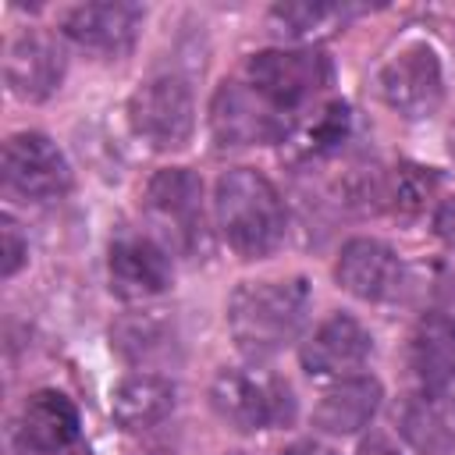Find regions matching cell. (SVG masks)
<instances>
[{
  "label": "cell",
  "instance_id": "1",
  "mask_svg": "<svg viewBox=\"0 0 455 455\" xmlns=\"http://www.w3.org/2000/svg\"><path fill=\"white\" fill-rule=\"evenodd\" d=\"M309 316V284L302 277L245 281L228 306L235 345L249 359H270L288 348Z\"/></svg>",
  "mask_w": 455,
  "mask_h": 455
},
{
  "label": "cell",
  "instance_id": "2",
  "mask_svg": "<svg viewBox=\"0 0 455 455\" xmlns=\"http://www.w3.org/2000/svg\"><path fill=\"white\" fill-rule=\"evenodd\" d=\"M217 224L224 242L242 256V259H259L274 252L284 238V203L277 188L249 167H235L220 174L217 192Z\"/></svg>",
  "mask_w": 455,
  "mask_h": 455
},
{
  "label": "cell",
  "instance_id": "3",
  "mask_svg": "<svg viewBox=\"0 0 455 455\" xmlns=\"http://www.w3.org/2000/svg\"><path fill=\"white\" fill-rule=\"evenodd\" d=\"M210 405L228 427H235L242 434L288 427L295 419L291 387L281 377L256 370V366L220 370L210 384Z\"/></svg>",
  "mask_w": 455,
  "mask_h": 455
},
{
  "label": "cell",
  "instance_id": "4",
  "mask_svg": "<svg viewBox=\"0 0 455 455\" xmlns=\"http://www.w3.org/2000/svg\"><path fill=\"white\" fill-rule=\"evenodd\" d=\"M245 82L274 107L299 110L331 85V60L320 50H259L245 64Z\"/></svg>",
  "mask_w": 455,
  "mask_h": 455
},
{
  "label": "cell",
  "instance_id": "5",
  "mask_svg": "<svg viewBox=\"0 0 455 455\" xmlns=\"http://www.w3.org/2000/svg\"><path fill=\"white\" fill-rule=\"evenodd\" d=\"M132 132L153 149H181L196 128L192 89L178 75L142 82L128 100Z\"/></svg>",
  "mask_w": 455,
  "mask_h": 455
},
{
  "label": "cell",
  "instance_id": "6",
  "mask_svg": "<svg viewBox=\"0 0 455 455\" xmlns=\"http://www.w3.org/2000/svg\"><path fill=\"white\" fill-rule=\"evenodd\" d=\"M377 89L391 110L409 121L430 117L444 100V75L441 60L427 43L402 46L377 75Z\"/></svg>",
  "mask_w": 455,
  "mask_h": 455
},
{
  "label": "cell",
  "instance_id": "7",
  "mask_svg": "<svg viewBox=\"0 0 455 455\" xmlns=\"http://www.w3.org/2000/svg\"><path fill=\"white\" fill-rule=\"evenodd\" d=\"M68 185H71V167L46 135L18 132L4 142V188L11 196L46 203L64 196Z\"/></svg>",
  "mask_w": 455,
  "mask_h": 455
},
{
  "label": "cell",
  "instance_id": "8",
  "mask_svg": "<svg viewBox=\"0 0 455 455\" xmlns=\"http://www.w3.org/2000/svg\"><path fill=\"white\" fill-rule=\"evenodd\" d=\"M146 210L164 228L171 245L181 252H196L206 238L203 231V185L185 167L160 171L146 188Z\"/></svg>",
  "mask_w": 455,
  "mask_h": 455
},
{
  "label": "cell",
  "instance_id": "9",
  "mask_svg": "<svg viewBox=\"0 0 455 455\" xmlns=\"http://www.w3.org/2000/svg\"><path fill=\"white\" fill-rule=\"evenodd\" d=\"M210 128L220 146H259L284 139L281 110H274L249 82H224L210 107Z\"/></svg>",
  "mask_w": 455,
  "mask_h": 455
},
{
  "label": "cell",
  "instance_id": "10",
  "mask_svg": "<svg viewBox=\"0 0 455 455\" xmlns=\"http://www.w3.org/2000/svg\"><path fill=\"white\" fill-rule=\"evenodd\" d=\"M142 18L139 4H78L60 14V32L92 53L121 57L135 46Z\"/></svg>",
  "mask_w": 455,
  "mask_h": 455
},
{
  "label": "cell",
  "instance_id": "11",
  "mask_svg": "<svg viewBox=\"0 0 455 455\" xmlns=\"http://www.w3.org/2000/svg\"><path fill=\"white\" fill-rule=\"evenodd\" d=\"M4 78L18 100L39 103L53 96L64 78V50L43 32H21L7 43Z\"/></svg>",
  "mask_w": 455,
  "mask_h": 455
},
{
  "label": "cell",
  "instance_id": "12",
  "mask_svg": "<svg viewBox=\"0 0 455 455\" xmlns=\"http://www.w3.org/2000/svg\"><path fill=\"white\" fill-rule=\"evenodd\" d=\"M107 270H110V288L121 299H153V295L167 291L171 277H174L167 252L146 235L114 238L110 256H107Z\"/></svg>",
  "mask_w": 455,
  "mask_h": 455
},
{
  "label": "cell",
  "instance_id": "13",
  "mask_svg": "<svg viewBox=\"0 0 455 455\" xmlns=\"http://www.w3.org/2000/svg\"><path fill=\"white\" fill-rule=\"evenodd\" d=\"M334 277L348 295L363 302H384L402 288V259L377 238H352L334 263Z\"/></svg>",
  "mask_w": 455,
  "mask_h": 455
},
{
  "label": "cell",
  "instance_id": "14",
  "mask_svg": "<svg viewBox=\"0 0 455 455\" xmlns=\"http://www.w3.org/2000/svg\"><path fill=\"white\" fill-rule=\"evenodd\" d=\"M370 352H373L370 331L359 320L338 313V316L323 320L313 331V338L302 345V366L309 377H341V373L363 366L370 359Z\"/></svg>",
  "mask_w": 455,
  "mask_h": 455
},
{
  "label": "cell",
  "instance_id": "15",
  "mask_svg": "<svg viewBox=\"0 0 455 455\" xmlns=\"http://www.w3.org/2000/svg\"><path fill=\"white\" fill-rule=\"evenodd\" d=\"M78 441V409L60 391H36L18 416V444L36 455H57Z\"/></svg>",
  "mask_w": 455,
  "mask_h": 455
},
{
  "label": "cell",
  "instance_id": "16",
  "mask_svg": "<svg viewBox=\"0 0 455 455\" xmlns=\"http://www.w3.org/2000/svg\"><path fill=\"white\" fill-rule=\"evenodd\" d=\"M398 430L416 455L455 451V395L423 387L398 412Z\"/></svg>",
  "mask_w": 455,
  "mask_h": 455
},
{
  "label": "cell",
  "instance_id": "17",
  "mask_svg": "<svg viewBox=\"0 0 455 455\" xmlns=\"http://www.w3.org/2000/svg\"><path fill=\"white\" fill-rule=\"evenodd\" d=\"M380 398H384V391H380L377 377H345L320 395V402L313 409V423L334 437L355 434L377 416Z\"/></svg>",
  "mask_w": 455,
  "mask_h": 455
},
{
  "label": "cell",
  "instance_id": "18",
  "mask_svg": "<svg viewBox=\"0 0 455 455\" xmlns=\"http://www.w3.org/2000/svg\"><path fill=\"white\" fill-rule=\"evenodd\" d=\"M174 384L160 373H135L124 377L114 391H110V416L124 427V430H146L164 423L174 412Z\"/></svg>",
  "mask_w": 455,
  "mask_h": 455
},
{
  "label": "cell",
  "instance_id": "19",
  "mask_svg": "<svg viewBox=\"0 0 455 455\" xmlns=\"http://www.w3.org/2000/svg\"><path fill=\"white\" fill-rule=\"evenodd\" d=\"M409 363L412 373L423 380V387L434 391L455 387V320L441 313L423 316L409 341Z\"/></svg>",
  "mask_w": 455,
  "mask_h": 455
},
{
  "label": "cell",
  "instance_id": "20",
  "mask_svg": "<svg viewBox=\"0 0 455 455\" xmlns=\"http://www.w3.org/2000/svg\"><path fill=\"white\" fill-rule=\"evenodd\" d=\"M110 338H114V348H117L128 363H142V366L167 359L171 348H174V327H171L167 320L153 316V313L124 316V320L110 331Z\"/></svg>",
  "mask_w": 455,
  "mask_h": 455
},
{
  "label": "cell",
  "instance_id": "21",
  "mask_svg": "<svg viewBox=\"0 0 455 455\" xmlns=\"http://www.w3.org/2000/svg\"><path fill=\"white\" fill-rule=\"evenodd\" d=\"M352 14H359V7H345V4H277L270 11V18L281 25L284 36L291 39H313V36H327L338 25H345Z\"/></svg>",
  "mask_w": 455,
  "mask_h": 455
},
{
  "label": "cell",
  "instance_id": "22",
  "mask_svg": "<svg viewBox=\"0 0 455 455\" xmlns=\"http://www.w3.org/2000/svg\"><path fill=\"white\" fill-rule=\"evenodd\" d=\"M434 192H437V174L430 167H412V164L395 167L380 185L384 203L398 213H419Z\"/></svg>",
  "mask_w": 455,
  "mask_h": 455
},
{
  "label": "cell",
  "instance_id": "23",
  "mask_svg": "<svg viewBox=\"0 0 455 455\" xmlns=\"http://www.w3.org/2000/svg\"><path fill=\"white\" fill-rule=\"evenodd\" d=\"M345 135H348V107H345V103H331V107H323L309 124H302V128L291 135V146H295L302 156H320V153L334 149Z\"/></svg>",
  "mask_w": 455,
  "mask_h": 455
},
{
  "label": "cell",
  "instance_id": "24",
  "mask_svg": "<svg viewBox=\"0 0 455 455\" xmlns=\"http://www.w3.org/2000/svg\"><path fill=\"white\" fill-rule=\"evenodd\" d=\"M0 242H4V252H0L4 256V277H14L18 267L28 256V245L21 242V235H18V228H14L11 217H4V224H0Z\"/></svg>",
  "mask_w": 455,
  "mask_h": 455
},
{
  "label": "cell",
  "instance_id": "25",
  "mask_svg": "<svg viewBox=\"0 0 455 455\" xmlns=\"http://www.w3.org/2000/svg\"><path fill=\"white\" fill-rule=\"evenodd\" d=\"M434 231H437V238H441L448 249H455V196L437 206V213H434Z\"/></svg>",
  "mask_w": 455,
  "mask_h": 455
},
{
  "label": "cell",
  "instance_id": "26",
  "mask_svg": "<svg viewBox=\"0 0 455 455\" xmlns=\"http://www.w3.org/2000/svg\"><path fill=\"white\" fill-rule=\"evenodd\" d=\"M355 455H398L387 441H380V437H373V441H366V444H359L355 448Z\"/></svg>",
  "mask_w": 455,
  "mask_h": 455
},
{
  "label": "cell",
  "instance_id": "27",
  "mask_svg": "<svg viewBox=\"0 0 455 455\" xmlns=\"http://www.w3.org/2000/svg\"><path fill=\"white\" fill-rule=\"evenodd\" d=\"M277 455H327L320 444H313V441H299V444H288V448H281Z\"/></svg>",
  "mask_w": 455,
  "mask_h": 455
},
{
  "label": "cell",
  "instance_id": "28",
  "mask_svg": "<svg viewBox=\"0 0 455 455\" xmlns=\"http://www.w3.org/2000/svg\"><path fill=\"white\" fill-rule=\"evenodd\" d=\"M448 149H451V156H455V128H451V135H448Z\"/></svg>",
  "mask_w": 455,
  "mask_h": 455
}]
</instances>
